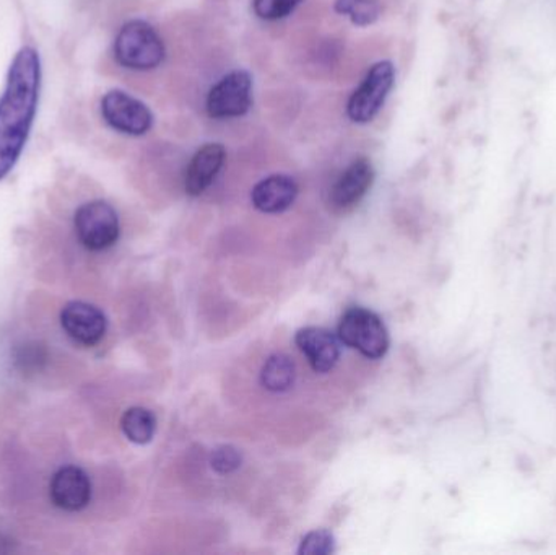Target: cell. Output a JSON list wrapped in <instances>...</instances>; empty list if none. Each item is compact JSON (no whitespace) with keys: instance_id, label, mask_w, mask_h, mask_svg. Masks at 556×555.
I'll use <instances>...</instances> for the list:
<instances>
[{"instance_id":"obj_18","label":"cell","mask_w":556,"mask_h":555,"mask_svg":"<svg viewBox=\"0 0 556 555\" xmlns=\"http://www.w3.org/2000/svg\"><path fill=\"white\" fill-rule=\"evenodd\" d=\"M333 550H336V540H333L332 533L326 530H317L303 538L298 554L329 555L333 553Z\"/></svg>"},{"instance_id":"obj_14","label":"cell","mask_w":556,"mask_h":555,"mask_svg":"<svg viewBox=\"0 0 556 555\" xmlns=\"http://www.w3.org/2000/svg\"><path fill=\"white\" fill-rule=\"evenodd\" d=\"M296 377V368H294L293 361L288 355L276 354L267 358L261 374V381H263L266 390L273 393H283L290 390Z\"/></svg>"},{"instance_id":"obj_19","label":"cell","mask_w":556,"mask_h":555,"mask_svg":"<svg viewBox=\"0 0 556 555\" xmlns=\"http://www.w3.org/2000/svg\"><path fill=\"white\" fill-rule=\"evenodd\" d=\"M211 465L218 475H231L241 466V453L230 445L218 446L212 453Z\"/></svg>"},{"instance_id":"obj_2","label":"cell","mask_w":556,"mask_h":555,"mask_svg":"<svg viewBox=\"0 0 556 555\" xmlns=\"http://www.w3.org/2000/svg\"><path fill=\"white\" fill-rule=\"evenodd\" d=\"M113 54L117 64L127 71L149 72L165 61V41L146 20H129L114 38Z\"/></svg>"},{"instance_id":"obj_1","label":"cell","mask_w":556,"mask_h":555,"mask_svg":"<svg viewBox=\"0 0 556 555\" xmlns=\"http://www.w3.org/2000/svg\"><path fill=\"white\" fill-rule=\"evenodd\" d=\"M38 49L22 46L13 55L0 93V181L15 168L31 136L41 98Z\"/></svg>"},{"instance_id":"obj_3","label":"cell","mask_w":556,"mask_h":555,"mask_svg":"<svg viewBox=\"0 0 556 555\" xmlns=\"http://www.w3.org/2000/svg\"><path fill=\"white\" fill-rule=\"evenodd\" d=\"M395 81V67L391 61H379L371 65L346 103V116L356 124H368L384 106Z\"/></svg>"},{"instance_id":"obj_9","label":"cell","mask_w":556,"mask_h":555,"mask_svg":"<svg viewBox=\"0 0 556 555\" xmlns=\"http://www.w3.org/2000/svg\"><path fill=\"white\" fill-rule=\"evenodd\" d=\"M375 181L371 160L358 156L353 160L330 189V202L337 209H350L358 204Z\"/></svg>"},{"instance_id":"obj_10","label":"cell","mask_w":556,"mask_h":555,"mask_svg":"<svg viewBox=\"0 0 556 555\" xmlns=\"http://www.w3.org/2000/svg\"><path fill=\"white\" fill-rule=\"evenodd\" d=\"M225 162H227V150L222 143L211 142L202 146L186 169V192L192 198L204 194L220 175Z\"/></svg>"},{"instance_id":"obj_5","label":"cell","mask_w":556,"mask_h":555,"mask_svg":"<svg viewBox=\"0 0 556 555\" xmlns=\"http://www.w3.org/2000/svg\"><path fill=\"white\" fill-rule=\"evenodd\" d=\"M100 111L104 123L124 136H146L155 123L152 110L142 100L124 90H110L104 93Z\"/></svg>"},{"instance_id":"obj_17","label":"cell","mask_w":556,"mask_h":555,"mask_svg":"<svg viewBox=\"0 0 556 555\" xmlns=\"http://www.w3.org/2000/svg\"><path fill=\"white\" fill-rule=\"evenodd\" d=\"M301 2L303 0H253V10L257 18L277 22L290 16Z\"/></svg>"},{"instance_id":"obj_13","label":"cell","mask_w":556,"mask_h":555,"mask_svg":"<svg viewBox=\"0 0 556 555\" xmlns=\"http://www.w3.org/2000/svg\"><path fill=\"white\" fill-rule=\"evenodd\" d=\"M296 198V181L288 175L267 176L251 192L254 207L264 214H281L293 205Z\"/></svg>"},{"instance_id":"obj_7","label":"cell","mask_w":556,"mask_h":555,"mask_svg":"<svg viewBox=\"0 0 556 555\" xmlns=\"http://www.w3.org/2000/svg\"><path fill=\"white\" fill-rule=\"evenodd\" d=\"M74 227L78 241L90 251L108 250L121 234L116 209L106 201L80 205L75 212Z\"/></svg>"},{"instance_id":"obj_15","label":"cell","mask_w":556,"mask_h":555,"mask_svg":"<svg viewBox=\"0 0 556 555\" xmlns=\"http://www.w3.org/2000/svg\"><path fill=\"white\" fill-rule=\"evenodd\" d=\"M121 429L124 436L137 445H146L152 442L156 430V419L149 409L143 407H130L121 420Z\"/></svg>"},{"instance_id":"obj_12","label":"cell","mask_w":556,"mask_h":555,"mask_svg":"<svg viewBox=\"0 0 556 555\" xmlns=\"http://www.w3.org/2000/svg\"><path fill=\"white\" fill-rule=\"evenodd\" d=\"M300 351L317 374H327L340 358V339L324 328H304L294 338Z\"/></svg>"},{"instance_id":"obj_6","label":"cell","mask_w":556,"mask_h":555,"mask_svg":"<svg viewBox=\"0 0 556 555\" xmlns=\"http://www.w3.org/2000/svg\"><path fill=\"white\" fill-rule=\"evenodd\" d=\"M253 75L237 68L211 88L205 101L207 114L214 119H233L250 113L253 106Z\"/></svg>"},{"instance_id":"obj_16","label":"cell","mask_w":556,"mask_h":555,"mask_svg":"<svg viewBox=\"0 0 556 555\" xmlns=\"http://www.w3.org/2000/svg\"><path fill=\"white\" fill-rule=\"evenodd\" d=\"M333 10L339 15L349 16L355 26H369L381 16V5L378 0H336Z\"/></svg>"},{"instance_id":"obj_8","label":"cell","mask_w":556,"mask_h":555,"mask_svg":"<svg viewBox=\"0 0 556 555\" xmlns=\"http://www.w3.org/2000/svg\"><path fill=\"white\" fill-rule=\"evenodd\" d=\"M61 325L68 338L78 344L97 345L106 335L108 321L97 306L85 302H71L61 313Z\"/></svg>"},{"instance_id":"obj_4","label":"cell","mask_w":556,"mask_h":555,"mask_svg":"<svg viewBox=\"0 0 556 555\" xmlns=\"http://www.w3.org/2000/svg\"><path fill=\"white\" fill-rule=\"evenodd\" d=\"M339 339L366 358L384 357L389 349L388 329L376 313L350 308L340 319Z\"/></svg>"},{"instance_id":"obj_11","label":"cell","mask_w":556,"mask_h":555,"mask_svg":"<svg viewBox=\"0 0 556 555\" xmlns=\"http://www.w3.org/2000/svg\"><path fill=\"white\" fill-rule=\"evenodd\" d=\"M91 484L88 476L75 466L55 472L51 482V501L65 512H80L90 504Z\"/></svg>"}]
</instances>
